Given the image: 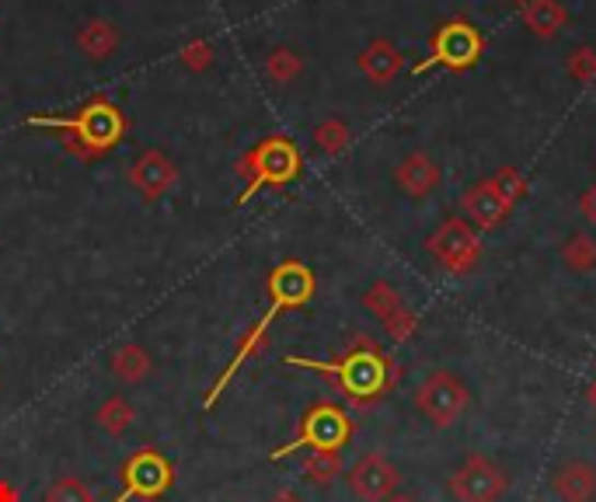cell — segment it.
<instances>
[{"instance_id":"7402d4cb","label":"cell","mask_w":596,"mask_h":502,"mask_svg":"<svg viewBox=\"0 0 596 502\" xmlns=\"http://www.w3.org/2000/svg\"><path fill=\"white\" fill-rule=\"evenodd\" d=\"M133 419H137V412H133V404L126 398H108L102 409H99V426L112 436H123L129 426H133Z\"/></svg>"},{"instance_id":"f546056e","label":"cell","mask_w":596,"mask_h":502,"mask_svg":"<svg viewBox=\"0 0 596 502\" xmlns=\"http://www.w3.org/2000/svg\"><path fill=\"white\" fill-rule=\"evenodd\" d=\"M182 64H185L188 70L203 73L209 64H214V46H209L206 38H196V43H188V46L182 49Z\"/></svg>"},{"instance_id":"9a60e30c","label":"cell","mask_w":596,"mask_h":502,"mask_svg":"<svg viewBox=\"0 0 596 502\" xmlns=\"http://www.w3.org/2000/svg\"><path fill=\"white\" fill-rule=\"evenodd\" d=\"M551 489L562 502H596V468L589 460H565V465L551 475Z\"/></svg>"},{"instance_id":"5b68a950","label":"cell","mask_w":596,"mask_h":502,"mask_svg":"<svg viewBox=\"0 0 596 502\" xmlns=\"http://www.w3.org/2000/svg\"><path fill=\"white\" fill-rule=\"evenodd\" d=\"M485 53V38L482 32H478L471 22H465V18H450V22H444L433 38H429V56L415 67V73H426L433 67H444V70H471L478 60H482Z\"/></svg>"},{"instance_id":"cb8c5ba5","label":"cell","mask_w":596,"mask_h":502,"mask_svg":"<svg viewBox=\"0 0 596 502\" xmlns=\"http://www.w3.org/2000/svg\"><path fill=\"white\" fill-rule=\"evenodd\" d=\"M363 304L370 307V315H377L380 321H388L398 307H405V300H401V294L391 286V283H383V279H377L370 289H367V297H363Z\"/></svg>"},{"instance_id":"8fae6325","label":"cell","mask_w":596,"mask_h":502,"mask_svg":"<svg viewBox=\"0 0 596 502\" xmlns=\"http://www.w3.org/2000/svg\"><path fill=\"white\" fill-rule=\"evenodd\" d=\"M311 297H314V273L303 262L297 259L279 262L273 273H268V300L279 304L283 311L303 307Z\"/></svg>"},{"instance_id":"4dcf8cb0","label":"cell","mask_w":596,"mask_h":502,"mask_svg":"<svg viewBox=\"0 0 596 502\" xmlns=\"http://www.w3.org/2000/svg\"><path fill=\"white\" fill-rule=\"evenodd\" d=\"M580 214L589 220V224H596V185H589L583 196H580Z\"/></svg>"},{"instance_id":"d6a6232c","label":"cell","mask_w":596,"mask_h":502,"mask_svg":"<svg viewBox=\"0 0 596 502\" xmlns=\"http://www.w3.org/2000/svg\"><path fill=\"white\" fill-rule=\"evenodd\" d=\"M268 502H303V499H300L297 492H290V489H283V492H276Z\"/></svg>"},{"instance_id":"836d02e7","label":"cell","mask_w":596,"mask_h":502,"mask_svg":"<svg viewBox=\"0 0 596 502\" xmlns=\"http://www.w3.org/2000/svg\"><path fill=\"white\" fill-rule=\"evenodd\" d=\"M383 502H419L415 495H409V492H394V495H388Z\"/></svg>"},{"instance_id":"5bb4252c","label":"cell","mask_w":596,"mask_h":502,"mask_svg":"<svg viewBox=\"0 0 596 502\" xmlns=\"http://www.w3.org/2000/svg\"><path fill=\"white\" fill-rule=\"evenodd\" d=\"M394 182L401 185L405 196L426 199L429 192L439 189V164L429 158L426 150H412L409 158H401V164L394 168Z\"/></svg>"},{"instance_id":"ffe728a7","label":"cell","mask_w":596,"mask_h":502,"mask_svg":"<svg viewBox=\"0 0 596 502\" xmlns=\"http://www.w3.org/2000/svg\"><path fill=\"white\" fill-rule=\"evenodd\" d=\"M562 262L572 269V273H580V276L596 273V241L589 235H572L562 244Z\"/></svg>"},{"instance_id":"277c9868","label":"cell","mask_w":596,"mask_h":502,"mask_svg":"<svg viewBox=\"0 0 596 502\" xmlns=\"http://www.w3.org/2000/svg\"><path fill=\"white\" fill-rule=\"evenodd\" d=\"M349 436H353V419L345 415L339 404L318 401L314 409L303 412L300 433L290 443H286V447L273 450V460L290 457L297 450H307V454H314V450H342L345 443H349Z\"/></svg>"},{"instance_id":"e0dca14e","label":"cell","mask_w":596,"mask_h":502,"mask_svg":"<svg viewBox=\"0 0 596 502\" xmlns=\"http://www.w3.org/2000/svg\"><path fill=\"white\" fill-rule=\"evenodd\" d=\"M520 14H524V25L537 38H554L569 22V14H565V8L559 4V0H530V4L520 8Z\"/></svg>"},{"instance_id":"4fadbf2b","label":"cell","mask_w":596,"mask_h":502,"mask_svg":"<svg viewBox=\"0 0 596 502\" xmlns=\"http://www.w3.org/2000/svg\"><path fill=\"white\" fill-rule=\"evenodd\" d=\"M460 206H465V217L474 224V227H482V230H492L498 224H506V217L513 214V206L498 196L495 185L489 179H482L478 185H471L465 196H460Z\"/></svg>"},{"instance_id":"603a6c76","label":"cell","mask_w":596,"mask_h":502,"mask_svg":"<svg viewBox=\"0 0 596 502\" xmlns=\"http://www.w3.org/2000/svg\"><path fill=\"white\" fill-rule=\"evenodd\" d=\"M349 140H353V133H349V126H345L342 119H324L314 129V144H318L321 153H329V158H339V153L349 147Z\"/></svg>"},{"instance_id":"484cf974","label":"cell","mask_w":596,"mask_h":502,"mask_svg":"<svg viewBox=\"0 0 596 502\" xmlns=\"http://www.w3.org/2000/svg\"><path fill=\"white\" fill-rule=\"evenodd\" d=\"M492 185H495V192H498V196H503L509 206H516V203H520L524 196H527V192H530V185H527V179L520 175V171H516V168H498L495 171V175L489 179Z\"/></svg>"},{"instance_id":"2e32d148","label":"cell","mask_w":596,"mask_h":502,"mask_svg":"<svg viewBox=\"0 0 596 502\" xmlns=\"http://www.w3.org/2000/svg\"><path fill=\"white\" fill-rule=\"evenodd\" d=\"M401 67H405V56L398 53L394 43H388V38H374V43L359 53V70L367 81L374 84H391L394 77L401 73Z\"/></svg>"},{"instance_id":"52a82bcc","label":"cell","mask_w":596,"mask_h":502,"mask_svg":"<svg viewBox=\"0 0 596 502\" xmlns=\"http://www.w3.org/2000/svg\"><path fill=\"white\" fill-rule=\"evenodd\" d=\"M426 248H429V255L454 276L474 273L478 259H482V238H478L474 227L460 217H450V220L439 224L433 230V238L426 241Z\"/></svg>"},{"instance_id":"44dd1931","label":"cell","mask_w":596,"mask_h":502,"mask_svg":"<svg viewBox=\"0 0 596 502\" xmlns=\"http://www.w3.org/2000/svg\"><path fill=\"white\" fill-rule=\"evenodd\" d=\"M342 475V457L339 450H314L303 457V478L314 481V486H332V481Z\"/></svg>"},{"instance_id":"d590c367","label":"cell","mask_w":596,"mask_h":502,"mask_svg":"<svg viewBox=\"0 0 596 502\" xmlns=\"http://www.w3.org/2000/svg\"><path fill=\"white\" fill-rule=\"evenodd\" d=\"M513 4H516V8H524V4H530V0H513Z\"/></svg>"},{"instance_id":"d6986e66","label":"cell","mask_w":596,"mask_h":502,"mask_svg":"<svg viewBox=\"0 0 596 502\" xmlns=\"http://www.w3.org/2000/svg\"><path fill=\"white\" fill-rule=\"evenodd\" d=\"M108 366H112V374L119 377V380H126V384H140V380L150 374V366H153V363H150V356H147L144 345L126 342L123 350H115V353H112Z\"/></svg>"},{"instance_id":"ba28073f","label":"cell","mask_w":596,"mask_h":502,"mask_svg":"<svg viewBox=\"0 0 596 502\" xmlns=\"http://www.w3.org/2000/svg\"><path fill=\"white\" fill-rule=\"evenodd\" d=\"M171 481H175V468L161 450H137L126 465H123V492L115 495L112 502H133V499H161Z\"/></svg>"},{"instance_id":"f1b7e54d","label":"cell","mask_w":596,"mask_h":502,"mask_svg":"<svg viewBox=\"0 0 596 502\" xmlns=\"http://www.w3.org/2000/svg\"><path fill=\"white\" fill-rule=\"evenodd\" d=\"M383 328H388V335L391 339H398V342H409L412 335H415V328H419V318H415V311L405 304V307H398V311L383 321Z\"/></svg>"},{"instance_id":"1f68e13d","label":"cell","mask_w":596,"mask_h":502,"mask_svg":"<svg viewBox=\"0 0 596 502\" xmlns=\"http://www.w3.org/2000/svg\"><path fill=\"white\" fill-rule=\"evenodd\" d=\"M0 502H22V495H18V489L8 486V481H0Z\"/></svg>"},{"instance_id":"4316f807","label":"cell","mask_w":596,"mask_h":502,"mask_svg":"<svg viewBox=\"0 0 596 502\" xmlns=\"http://www.w3.org/2000/svg\"><path fill=\"white\" fill-rule=\"evenodd\" d=\"M46 502H94V492L84 486L81 478H60V481H53V486L46 489Z\"/></svg>"},{"instance_id":"8992f818","label":"cell","mask_w":596,"mask_h":502,"mask_svg":"<svg viewBox=\"0 0 596 502\" xmlns=\"http://www.w3.org/2000/svg\"><path fill=\"white\" fill-rule=\"evenodd\" d=\"M468 404H471L468 384L460 377H454L450 370H433L415 391V409L433 430L457 426L460 415L468 412Z\"/></svg>"},{"instance_id":"6da1fadb","label":"cell","mask_w":596,"mask_h":502,"mask_svg":"<svg viewBox=\"0 0 596 502\" xmlns=\"http://www.w3.org/2000/svg\"><path fill=\"white\" fill-rule=\"evenodd\" d=\"M286 363L335 380V388L353 404H374L377 398L388 395L394 388V380H398L394 360L383 356L377 350V342L363 339V335L332 363H318V360H303V356H286Z\"/></svg>"},{"instance_id":"30bf717a","label":"cell","mask_w":596,"mask_h":502,"mask_svg":"<svg viewBox=\"0 0 596 502\" xmlns=\"http://www.w3.org/2000/svg\"><path fill=\"white\" fill-rule=\"evenodd\" d=\"M345 478H349L353 495L363 502H383L398 492V481H401L398 468L383 454H363Z\"/></svg>"},{"instance_id":"83f0119b","label":"cell","mask_w":596,"mask_h":502,"mask_svg":"<svg viewBox=\"0 0 596 502\" xmlns=\"http://www.w3.org/2000/svg\"><path fill=\"white\" fill-rule=\"evenodd\" d=\"M569 73H572V81H580V84H596V49L593 46H575L569 53Z\"/></svg>"},{"instance_id":"e575fe53","label":"cell","mask_w":596,"mask_h":502,"mask_svg":"<svg viewBox=\"0 0 596 502\" xmlns=\"http://www.w3.org/2000/svg\"><path fill=\"white\" fill-rule=\"evenodd\" d=\"M589 404L596 409V380H593V388H589Z\"/></svg>"},{"instance_id":"7a4b0ae2","label":"cell","mask_w":596,"mask_h":502,"mask_svg":"<svg viewBox=\"0 0 596 502\" xmlns=\"http://www.w3.org/2000/svg\"><path fill=\"white\" fill-rule=\"evenodd\" d=\"M28 126L60 129L64 147L81 161L102 158V153H108L126 137V115L119 112V105L102 99V94H94V99L77 109L73 115H28Z\"/></svg>"},{"instance_id":"ac0fdd59","label":"cell","mask_w":596,"mask_h":502,"mask_svg":"<svg viewBox=\"0 0 596 502\" xmlns=\"http://www.w3.org/2000/svg\"><path fill=\"white\" fill-rule=\"evenodd\" d=\"M77 46H81L91 60H108L115 46H119V32H115V25L105 22V18H91V22H84L81 32H77Z\"/></svg>"},{"instance_id":"3957f363","label":"cell","mask_w":596,"mask_h":502,"mask_svg":"<svg viewBox=\"0 0 596 502\" xmlns=\"http://www.w3.org/2000/svg\"><path fill=\"white\" fill-rule=\"evenodd\" d=\"M303 168V158L294 140L286 137H265L262 144H255L252 150L244 153L238 171L241 175H248V185L244 192L238 196V206L248 203L252 196H259L262 189H283L290 185Z\"/></svg>"},{"instance_id":"d4e9b609","label":"cell","mask_w":596,"mask_h":502,"mask_svg":"<svg viewBox=\"0 0 596 502\" xmlns=\"http://www.w3.org/2000/svg\"><path fill=\"white\" fill-rule=\"evenodd\" d=\"M300 70H303V60H300L294 49H273V53H268V60H265V73L273 77L276 84L297 81Z\"/></svg>"},{"instance_id":"7c38bea8","label":"cell","mask_w":596,"mask_h":502,"mask_svg":"<svg viewBox=\"0 0 596 502\" xmlns=\"http://www.w3.org/2000/svg\"><path fill=\"white\" fill-rule=\"evenodd\" d=\"M179 182V168L171 158H164L161 150H147L137 158V164L129 168V185L140 192L147 203H158L164 192Z\"/></svg>"},{"instance_id":"9c48e42d","label":"cell","mask_w":596,"mask_h":502,"mask_svg":"<svg viewBox=\"0 0 596 502\" xmlns=\"http://www.w3.org/2000/svg\"><path fill=\"white\" fill-rule=\"evenodd\" d=\"M447 489L454 502H498L509 489V475L498 468L492 457L471 454L465 465L450 475Z\"/></svg>"}]
</instances>
